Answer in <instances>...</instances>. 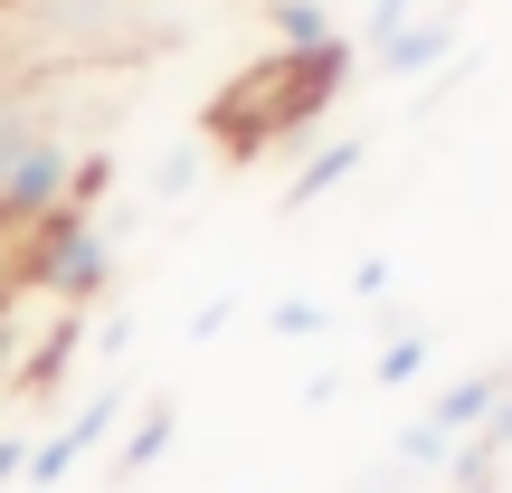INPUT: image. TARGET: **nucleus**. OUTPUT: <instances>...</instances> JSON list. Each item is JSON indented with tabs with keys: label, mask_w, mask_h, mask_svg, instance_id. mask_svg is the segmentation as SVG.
Wrapping results in <instances>:
<instances>
[{
	"label": "nucleus",
	"mask_w": 512,
	"mask_h": 493,
	"mask_svg": "<svg viewBox=\"0 0 512 493\" xmlns=\"http://www.w3.org/2000/svg\"><path fill=\"white\" fill-rule=\"evenodd\" d=\"M342 76H351V38H342V48H313V57L266 48V67H247L238 86L209 105V143L238 152V162H256V152H275V143H294V133L323 124V105L342 95Z\"/></svg>",
	"instance_id": "f257e3e1"
},
{
	"label": "nucleus",
	"mask_w": 512,
	"mask_h": 493,
	"mask_svg": "<svg viewBox=\"0 0 512 493\" xmlns=\"http://www.w3.org/2000/svg\"><path fill=\"white\" fill-rule=\"evenodd\" d=\"M114 228L95 219V209H57L48 228H29V285L48 294V304H67V313H86V304H105L114 294Z\"/></svg>",
	"instance_id": "f03ea898"
},
{
	"label": "nucleus",
	"mask_w": 512,
	"mask_h": 493,
	"mask_svg": "<svg viewBox=\"0 0 512 493\" xmlns=\"http://www.w3.org/2000/svg\"><path fill=\"white\" fill-rule=\"evenodd\" d=\"M105 437H124V389H114V380L95 389V399H76V418H57L48 437H29V475H19V484H38V493H48V484H67V475H76V465H86Z\"/></svg>",
	"instance_id": "7ed1b4c3"
},
{
	"label": "nucleus",
	"mask_w": 512,
	"mask_h": 493,
	"mask_svg": "<svg viewBox=\"0 0 512 493\" xmlns=\"http://www.w3.org/2000/svg\"><path fill=\"white\" fill-rule=\"evenodd\" d=\"M29 19H48V48L86 57V48L133 38L143 19H162V0H29Z\"/></svg>",
	"instance_id": "20e7f679"
},
{
	"label": "nucleus",
	"mask_w": 512,
	"mask_h": 493,
	"mask_svg": "<svg viewBox=\"0 0 512 493\" xmlns=\"http://www.w3.org/2000/svg\"><path fill=\"white\" fill-rule=\"evenodd\" d=\"M456 48H465V19H456V10H427V19L408 10V19H399L389 38H370L380 76H399V86H408V76H437V67H446Z\"/></svg>",
	"instance_id": "39448f33"
},
{
	"label": "nucleus",
	"mask_w": 512,
	"mask_h": 493,
	"mask_svg": "<svg viewBox=\"0 0 512 493\" xmlns=\"http://www.w3.org/2000/svg\"><path fill=\"white\" fill-rule=\"evenodd\" d=\"M48 133H67V124H57V105L38 86H19V76H0V200H10V181L29 171V152L48 143Z\"/></svg>",
	"instance_id": "423d86ee"
},
{
	"label": "nucleus",
	"mask_w": 512,
	"mask_h": 493,
	"mask_svg": "<svg viewBox=\"0 0 512 493\" xmlns=\"http://www.w3.org/2000/svg\"><path fill=\"white\" fill-rule=\"evenodd\" d=\"M512 389V361H494V370H465V380H446L437 399H427V418L446 427V437H475L484 418H494V399Z\"/></svg>",
	"instance_id": "0eeeda50"
},
{
	"label": "nucleus",
	"mask_w": 512,
	"mask_h": 493,
	"mask_svg": "<svg viewBox=\"0 0 512 493\" xmlns=\"http://www.w3.org/2000/svg\"><path fill=\"white\" fill-rule=\"evenodd\" d=\"M361 162H370V143H361V133H332V143H313L304 162H294V181H285V209H313V200H332V190H342Z\"/></svg>",
	"instance_id": "6e6552de"
},
{
	"label": "nucleus",
	"mask_w": 512,
	"mask_h": 493,
	"mask_svg": "<svg viewBox=\"0 0 512 493\" xmlns=\"http://www.w3.org/2000/svg\"><path fill=\"white\" fill-rule=\"evenodd\" d=\"M266 38H275L285 57L342 48V29H332V0H266Z\"/></svg>",
	"instance_id": "1a4fd4ad"
},
{
	"label": "nucleus",
	"mask_w": 512,
	"mask_h": 493,
	"mask_svg": "<svg viewBox=\"0 0 512 493\" xmlns=\"http://www.w3.org/2000/svg\"><path fill=\"white\" fill-rule=\"evenodd\" d=\"M171 437H181V408H171V399H152L143 418L124 427V446H114V475H124V484H133V475H152V465L171 456Z\"/></svg>",
	"instance_id": "9d476101"
},
{
	"label": "nucleus",
	"mask_w": 512,
	"mask_h": 493,
	"mask_svg": "<svg viewBox=\"0 0 512 493\" xmlns=\"http://www.w3.org/2000/svg\"><path fill=\"white\" fill-rule=\"evenodd\" d=\"M427 361H437V332H389L380 361H370V380H380V389H408V380H427Z\"/></svg>",
	"instance_id": "9b49d317"
},
{
	"label": "nucleus",
	"mask_w": 512,
	"mask_h": 493,
	"mask_svg": "<svg viewBox=\"0 0 512 493\" xmlns=\"http://www.w3.org/2000/svg\"><path fill=\"white\" fill-rule=\"evenodd\" d=\"M200 181H209V143H181V152L152 162V200H190Z\"/></svg>",
	"instance_id": "f8f14e48"
},
{
	"label": "nucleus",
	"mask_w": 512,
	"mask_h": 493,
	"mask_svg": "<svg viewBox=\"0 0 512 493\" xmlns=\"http://www.w3.org/2000/svg\"><path fill=\"white\" fill-rule=\"evenodd\" d=\"M275 342H313V332H332V304H313V294H285V304L266 313Z\"/></svg>",
	"instance_id": "ddd939ff"
},
{
	"label": "nucleus",
	"mask_w": 512,
	"mask_h": 493,
	"mask_svg": "<svg viewBox=\"0 0 512 493\" xmlns=\"http://www.w3.org/2000/svg\"><path fill=\"white\" fill-rule=\"evenodd\" d=\"M29 475V427H0V493Z\"/></svg>",
	"instance_id": "4468645a"
},
{
	"label": "nucleus",
	"mask_w": 512,
	"mask_h": 493,
	"mask_svg": "<svg viewBox=\"0 0 512 493\" xmlns=\"http://www.w3.org/2000/svg\"><path fill=\"white\" fill-rule=\"evenodd\" d=\"M228 323H238V294H219V304H200V313H190V342H219Z\"/></svg>",
	"instance_id": "2eb2a0df"
}]
</instances>
